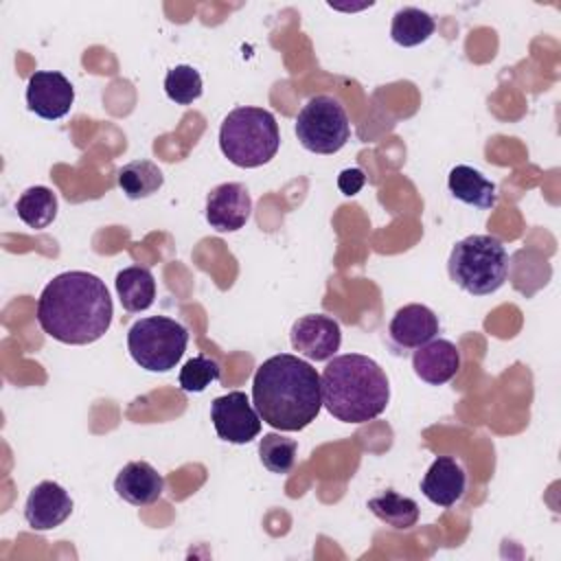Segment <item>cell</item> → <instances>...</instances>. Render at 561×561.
Returning a JSON list of instances; mask_svg holds the SVG:
<instances>
[{"instance_id": "10", "label": "cell", "mask_w": 561, "mask_h": 561, "mask_svg": "<svg viewBox=\"0 0 561 561\" xmlns=\"http://www.w3.org/2000/svg\"><path fill=\"white\" fill-rule=\"evenodd\" d=\"M75 103L72 83L55 70H37L28 77L26 83V107L46 118L57 121L70 112Z\"/></svg>"}, {"instance_id": "22", "label": "cell", "mask_w": 561, "mask_h": 561, "mask_svg": "<svg viewBox=\"0 0 561 561\" xmlns=\"http://www.w3.org/2000/svg\"><path fill=\"white\" fill-rule=\"evenodd\" d=\"M15 210L28 228H48L57 217V195L48 186H31L18 197Z\"/></svg>"}, {"instance_id": "21", "label": "cell", "mask_w": 561, "mask_h": 561, "mask_svg": "<svg viewBox=\"0 0 561 561\" xmlns=\"http://www.w3.org/2000/svg\"><path fill=\"white\" fill-rule=\"evenodd\" d=\"M164 175L151 160H131L118 171V186L129 199H145L158 193Z\"/></svg>"}, {"instance_id": "26", "label": "cell", "mask_w": 561, "mask_h": 561, "mask_svg": "<svg viewBox=\"0 0 561 561\" xmlns=\"http://www.w3.org/2000/svg\"><path fill=\"white\" fill-rule=\"evenodd\" d=\"M366 184V175L359 167H353V169H344L340 175H337V188L342 191V195L346 197H353L362 191V186Z\"/></svg>"}, {"instance_id": "14", "label": "cell", "mask_w": 561, "mask_h": 561, "mask_svg": "<svg viewBox=\"0 0 561 561\" xmlns=\"http://www.w3.org/2000/svg\"><path fill=\"white\" fill-rule=\"evenodd\" d=\"M423 495L436 506H454L467 491V471L451 456H438L421 480Z\"/></svg>"}, {"instance_id": "5", "label": "cell", "mask_w": 561, "mask_h": 561, "mask_svg": "<svg viewBox=\"0 0 561 561\" xmlns=\"http://www.w3.org/2000/svg\"><path fill=\"white\" fill-rule=\"evenodd\" d=\"M449 278L471 296L497 291L508 276V254L497 237L469 234L460 239L447 259Z\"/></svg>"}, {"instance_id": "2", "label": "cell", "mask_w": 561, "mask_h": 561, "mask_svg": "<svg viewBox=\"0 0 561 561\" xmlns=\"http://www.w3.org/2000/svg\"><path fill=\"white\" fill-rule=\"evenodd\" d=\"M252 403L263 423L280 432H300L322 408L318 370L291 355L278 353L259 364L252 379Z\"/></svg>"}, {"instance_id": "24", "label": "cell", "mask_w": 561, "mask_h": 561, "mask_svg": "<svg viewBox=\"0 0 561 561\" xmlns=\"http://www.w3.org/2000/svg\"><path fill=\"white\" fill-rule=\"evenodd\" d=\"M164 92L167 96L178 103V105H191L193 101H197L204 92V83L199 72L188 66V64H180L173 66L167 77H164Z\"/></svg>"}, {"instance_id": "9", "label": "cell", "mask_w": 561, "mask_h": 561, "mask_svg": "<svg viewBox=\"0 0 561 561\" xmlns=\"http://www.w3.org/2000/svg\"><path fill=\"white\" fill-rule=\"evenodd\" d=\"M289 340L300 355L313 362H329L342 344V329L331 316L309 313L291 324Z\"/></svg>"}, {"instance_id": "8", "label": "cell", "mask_w": 561, "mask_h": 561, "mask_svg": "<svg viewBox=\"0 0 561 561\" xmlns=\"http://www.w3.org/2000/svg\"><path fill=\"white\" fill-rule=\"evenodd\" d=\"M210 421L217 436L226 443L245 445L261 434V416L241 390L215 397L210 403Z\"/></svg>"}, {"instance_id": "4", "label": "cell", "mask_w": 561, "mask_h": 561, "mask_svg": "<svg viewBox=\"0 0 561 561\" xmlns=\"http://www.w3.org/2000/svg\"><path fill=\"white\" fill-rule=\"evenodd\" d=\"M278 147L280 131L270 110L241 105L221 121L219 149L234 167L256 169L267 164Z\"/></svg>"}, {"instance_id": "1", "label": "cell", "mask_w": 561, "mask_h": 561, "mask_svg": "<svg viewBox=\"0 0 561 561\" xmlns=\"http://www.w3.org/2000/svg\"><path fill=\"white\" fill-rule=\"evenodd\" d=\"M37 324L61 344L83 346L101 340L114 316L105 283L90 272L57 274L37 298Z\"/></svg>"}, {"instance_id": "6", "label": "cell", "mask_w": 561, "mask_h": 561, "mask_svg": "<svg viewBox=\"0 0 561 561\" xmlns=\"http://www.w3.org/2000/svg\"><path fill=\"white\" fill-rule=\"evenodd\" d=\"M186 344V327L167 316L140 318L127 331V351L131 359L149 373H167L175 368Z\"/></svg>"}, {"instance_id": "13", "label": "cell", "mask_w": 561, "mask_h": 561, "mask_svg": "<svg viewBox=\"0 0 561 561\" xmlns=\"http://www.w3.org/2000/svg\"><path fill=\"white\" fill-rule=\"evenodd\" d=\"M436 313L419 302L403 305L394 311L388 324V337L399 351H414L438 335Z\"/></svg>"}, {"instance_id": "18", "label": "cell", "mask_w": 561, "mask_h": 561, "mask_svg": "<svg viewBox=\"0 0 561 561\" xmlns=\"http://www.w3.org/2000/svg\"><path fill=\"white\" fill-rule=\"evenodd\" d=\"M116 294L127 313H140L156 300V280L147 267L129 265L116 274Z\"/></svg>"}, {"instance_id": "19", "label": "cell", "mask_w": 561, "mask_h": 561, "mask_svg": "<svg viewBox=\"0 0 561 561\" xmlns=\"http://www.w3.org/2000/svg\"><path fill=\"white\" fill-rule=\"evenodd\" d=\"M436 22L434 18L416 7H403L392 15L390 37L394 44L412 48L427 42L434 35Z\"/></svg>"}, {"instance_id": "23", "label": "cell", "mask_w": 561, "mask_h": 561, "mask_svg": "<svg viewBox=\"0 0 561 561\" xmlns=\"http://www.w3.org/2000/svg\"><path fill=\"white\" fill-rule=\"evenodd\" d=\"M296 451H298V443L276 432H267L259 440V458L263 467L272 473H280V476L289 473L296 465Z\"/></svg>"}, {"instance_id": "25", "label": "cell", "mask_w": 561, "mask_h": 561, "mask_svg": "<svg viewBox=\"0 0 561 561\" xmlns=\"http://www.w3.org/2000/svg\"><path fill=\"white\" fill-rule=\"evenodd\" d=\"M219 377H221V370L215 359H210L208 355H195L182 366L178 375V383L184 392H204Z\"/></svg>"}, {"instance_id": "15", "label": "cell", "mask_w": 561, "mask_h": 561, "mask_svg": "<svg viewBox=\"0 0 561 561\" xmlns=\"http://www.w3.org/2000/svg\"><path fill=\"white\" fill-rule=\"evenodd\" d=\"M412 368L421 381L430 386H443L456 377L460 368V353L454 342L434 337L427 344L414 348Z\"/></svg>"}, {"instance_id": "7", "label": "cell", "mask_w": 561, "mask_h": 561, "mask_svg": "<svg viewBox=\"0 0 561 561\" xmlns=\"http://www.w3.org/2000/svg\"><path fill=\"white\" fill-rule=\"evenodd\" d=\"M298 142L311 153H335L351 138V123L344 105L329 94L311 96L296 116Z\"/></svg>"}, {"instance_id": "11", "label": "cell", "mask_w": 561, "mask_h": 561, "mask_svg": "<svg viewBox=\"0 0 561 561\" xmlns=\"http://www.w3.org/2000/svg\"><path fill=\"white\" fill-rule=\"evenodd\" d=\"M252 197L241 182H224L206 195V221L217 232H234L248 224Z\"/></svg>"}, {"instance_id": "20", "label": "cell", "mask_w": 561, "mask_h": 561, "mask_svg": "<svg viewBox=\"0 0 561 561\" xmlns=\"http://www.w3.org/2000/svg\"><path fill=\"white\" fill-rule=\"evenodd\" d=\"M368 508L373 511L375 517H379L383 524L397 528V530H408L419 522V504L408 497L399 495L397 491L388 489L381 495H375L368 500Z\"/></svg>"}, {"instance_id": "17", "label": "cell", "mask_w": 561, "mask_h": 561, "mask_svg": "<svg viewBox=\"0 0 561 561\" xmlns=\"http://www.w3.org/2000/svg\"><path fill=\"white\" fill-rule=\"evenodd\" d=\"M447 188L451 197L480 210H491L497 202L495 184L489 178H484L478 169L467 164H458L449 171Z\"/></svg>"}, {"instance_id": "3", "label": "cell", "mask_w": 561, "mask_h": 561, "mask_svg": "<svg viewBox=\"0 0 561 561\" xmlns=\"http://www.w3.org/2000/svg\"><path fill=\"white\" fill-rule=\"evenodd\" d=\"M322 405L342 423H366L377 419L390 401L383 368L362 353L337 355L320 375Z\"/></svg>"}, {"instance_id": "16", "label": "cell", "mask_w": 561, "mask_h": 561, "mask_svg": "<svg viewBox=\"0 0 561 561\" xmlns=\"http://www.w3.org/2000/svg\"><path fill=\"white\" fill-rule=\"evenodd\" d=\"M114 491L131 506H149L160 500L164 491V478L147 460H131L118 471Z\"/></svg>"}, {"instance_id": "12", "label": "cell", "mask_w": 561, "mask_h": 561, "mask_svg": "<svg viewBox=\"0 0 561 561\" xmlns=\"http://www.w3.org/2000/svg\"><path fill=\"white\" fill-rule=\"evenodd\" d=\"M72 497L53 480L35 484L24 502V519L33 530H50L64 524L72 513Z\"/></svg>"}]
</instances>
